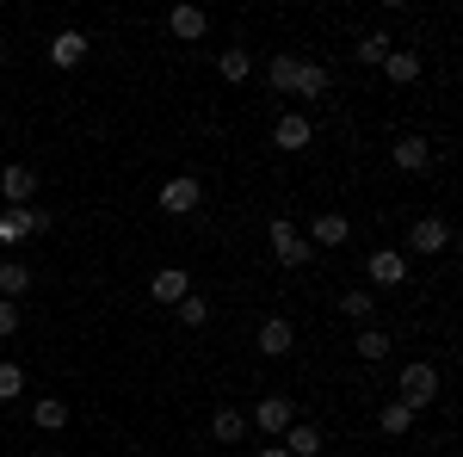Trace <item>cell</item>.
Wrapping results in <instances>:
<instances>
[{
    "label": "cell",
    "mask_w": 463,
    "mask_h": 457,
    "mask_svg": "<svg viewBox=\"0 0 463 457\" xmlns=\"http://www.w3.org/2000/svg\"><path fill=\"white\" fill-rule=\"evenodd\" d=\"M211 439L216 445H241V439H248V414H241V408H216L211 414Z\"/></svg>",
    "instance_id": "obj_18"
},
{
    "label": "cell",
    "mask_w": 463,
    "mask_h": 457,
    "mask_svg": "<svg viewBox=\"0 0 463 457\" xmlns=\"http://www.w3.org/2000/svg\"><path fill=\"white\" fill-rule=\"evenodd\" d=\"M260 457H290V452L285 445H260Z\"/></svg>",
    "instance_id": "obj_31"
},
{
    "label": "cell",
    "mask_w": 463,
    "mask_h": 457,
    "mask_svg": "<svg viewBox=\"0 0 463 457\" xmlns=\"http://www.w3.org/2000/svg\"><path fill=\"white\" fill-rule=\"evenodd\" d=\"M353 352H358V358H364V365H383V358H390V334H383V328L371 321V328H358Z\"/></svg>",
    "instance_id": "obj_20"
},
{
    "label": "cell",
    "mask_w": 463,
    "mask_h": 457,
    "mask_svg": "<svg viewBox=\"0 0 463 457\" xmlns=\"http://www.w3.org/2000/svg\"><path fill=\"white\" fill-rule=\"evenodd\" d=\"M364 279H371V290H402V284H408V253H402V247H371Z\"/></svg>",
    "instance_id": "obj_5"
},
{
    "label": "cell",
    "mask_w": 463,
    "mask_h": 457,
    "mask_svg": "<svg viewBox=\"0 0 463 457\" xmlns=\"http://www.w3.org/2000/svg\"><path fill=\"white\" fill-rule=\"evenodd\" d=\"M327 87H334V69H321V62H297L290 100H303V106H321V100H327Z\"/></svg>",
    "instance_id": "obj_9"
},
{
    "label": "cell",
    "mask_w": 463,
    "mask_h": 457,
    "mask_svg": "<svg viewBox=\"0 0 463 457\" xmlns=\"http://www.w3.org/2000/svg\"><path fill=\"white\" fill-rule=\"evenodd\" d=\"M297 62H303V56H290V50H279V56L266 62V81H272V93H290V81H297Z\"/></svg>",
    "instance_id": "obj_27"
},
{
    "label": "cell",
    "mask_w": 463,
    "mask_h": 457,
    "mask_svg": "<svg viewBox=\"0 0 463 457\" xmlns=\"http://www.w3.org/2000/svg\"><path fill=\"white\" fill-rule=\"evenodd\" d=\"M266 242H272V260H279L285 272H303V266L316 260V247L303 242V229H297L290 216H272V229H266Z\"/></svg>",
    "instance_id": "obj_2"
},
{
    "label": "cell",
    "mask_w": 463,
    "mask_h": 457,
    "mask_svg": "<svg viewBox=\"0 0 463 457\" xmlns=\"http://www.w3.org/2000/svg\"><path fill=\"white\" fill-rule=\"evenodd\" d=\"M87 50H93L87 32H56V37H50V62H56V69H80Z\"/></svg>",
    "instance_id": "obj_16"
},
{
    "label": "cell",
    "mask_w": 463,
    "mask_h": 457,
    "mask_svg": "<svg viewBox=\"0 0 463 457\" xmlns=\"http://www.w3.org/2000/svg\"><path fill=\"white\" fill-rule=\"evenodd\" d=\"M390 50H395V43H390L383 32H364V37L353 43V62H364V69H383V56H390Z\"/></svg>",
    "instance_id": "obj_23"
},
{
    "label": "cell",
    "mask_w": 463,
    "mask_h": 457,
    "mask_svg": "<svg viewBox=\"0 0 463 457\" xmlns=\"http://www.w3.org/2000/svg\"><path fill=\"white\" fill-rule=\"evenodd\" d=\"M309 142H316L309 111H279V118H272V148H290V155H297V148H309Z\"/></svg>",
    "instance_id": "obj_8"
},
{
    "label": "cell",
    "mask_w": 463,
    "mask_h": 457,
    "mask_svg": "<svg viewBox=\"0 0 463 457\" xmlns=\"http://www.w3.org/2000/svg\"><path fill=\"white\" fill-rule=\"evenodd\" d=\"M290 421H297V402H290V395H260V402H253V414H248V426L272 433V439H285Z\"/></svg>",
    "instance_id": "obj_6"
},
{
    "label": "cell",
    "mask_w": 463,
    "mask_h": 457,
    "mask_svg": "<svg viewBox=\"0 0 463 457\" xmlns=\"http://www.w3.org/2000/svg\"><path fill=\"white\" fill-rule=\"evenodd\" d=\"M43 229H50V211H37V205H6L0 211V247H19Z\"/></svg>",
    "instance_id": "obj_4"
},
{
    "label": "cell",
    "mask_w": 463,
    "mask_h": 457,
    "mask_svg": "<svg viewBox=\"0 0 463 457\" xmlns=\"http://www.w3.org/2000/svg\"><path fill=\"white\" fill-rule=\"evenodd\" d=\"M0 198H6V205H32V198H37V167L13 161V167L0 174Z\"/></svg>",
    "instance_id": "obj_12"
},
{
    "label": "cell",
    "mask_w": 463,
    "mask_h": 457,
    "mask_svg": "<svg viewBox=\"0 0 463 457\" xmlns=\"http://www.w3.org/2000/svg\"><path fill=\"white\" fill-rule=\"evenodd\" d=\"M25 290H32V266H25V260H6V279H0V297H6V303H25Z\"/></svg>",
    "instance_id": "obj_25"
},
{
    "label": "cell",
    "mask_w": 463,
    "mask_h": 457,
    "mask_svg": "<svg viewBox=\"0 0 463 457\" xmlns=\"http://www.w3.org/2000/svg\"><path fill=\"white\" fill-rule=\"evenodd\" d=\"M0 279H6V260H0Z\"/></svg>",
    "instance_id": "obj_33"
},
{
    "label": "cell",
    "mask_w": 463,
    "mask_h": 457,
    "mask_svg": "<svg viewBox=\"0 0 463 457\" xmlns=\"http://www.w3.org/2000/svg\"><path fill=\"white\" fill-rule=\"evenodd\" d=\"M19 395H25V371L13 358H0V402H19Z\"/></svg>",
    "instance_id": "obj_28"
},
{
    "label": "cell",
    "mask_w": 463,
    "mask_h": 457,
    "mask_svg": "<svg viewBox=\"0 0 463 457\" xmlns=\"http://www.w3.org/2000/svg\"><path fill=\"white\" fill-rule=\"evenodd\" d=\"M408 247H414V253H445V247H451V223H445V216H414V223H408Z\"/></svg>",
    "instance_id": "obj_7"
},
{
    "label": "cell",
    "mask_w": 463,
    "mask_h": 457,
    "mask_svg": "<svg viewBox=\"0 0 463 457\" xmlns=\"http://www.w3.org/2000/svg\"><path fill=\"white\" fill-rule=\"evenodd\" d=\"M174 309H179V321H185V328H204V321H211V303H204V297H179Z\"/></svg>",
    "instance_id": "obj_29"
},
{
    "label": "cell",
    "mask_w": 463,
    "mask_h": 457,
    "mask_svg": "<svg viewBox=\"0 0 463 457\" xmlns=\"http://www.w3.org/2000/svg\"><path fill=\"white\" fill-rule=\"evenodd\" d=\"M383 74H390L395 87H408V81L427 74V56H414V50H390V56H383Z\"/></svg>",
    "instance_id": "obj_19"
},
{
    "label": "cell",
    "mask_w": 463,
    "mask_h": 457,
    "mask_svg": "<svg viewBox=\"0 0 463 457\" xmlns=\"http://www.w3.org/2000/svg\"><path fill=\"white\" fill-rule=\"evenodd\" d=\"M19 321H25V303H6V297H0V340H13Z\"/></svg>",
    "instance_id": "obj_30"
},
{
    "label": "cell",
    "mask_w": 463,
    "mask_h": 457,
    "mask_svg": "<svg viewBox=\"0 0 463 457\" xmlns=\"http://www.w3.org/2000/svg\"><path fill=\"white\" fill-rule=\"evenodd\" d=\"M346 235H353V223H346L340 211H316V223H309V235H303V242L321 253V247H340Z\"/></svg>",
    "instance_id": "obj_11"
},
{
    "label": "cell",
    "mask_w": 463,
    "mask_h": 457,
    "mask_svg": "<svg viewBox=\"0 0 463 457\" xmlns=\"http://www.w3.org/2000/svg\"><path fill=\"white\" fill-rule=\"evenodd\" d=\"M43 457H69V452H43Z\"/></svg>",
    "instance_id": "obj_32"
},
{
    "label": "cell",
    "mask_w": 463,
    "mask_h": 457,
    "mask_svg": "<svg viewBox=\"0 0 463 457\" xmlns=\"http://www.w3.org/2000/svg\"><path fill=\"white\" fill-rule=\"evenodd\" d=\"M148 297H155V303H167V309H174L179 297H192V279H185V266H161V272L148 279Z\"/></svg>",
    "instance_id": "obj_13"
},
{
    "label": "cell",
    "mask_w": 463,
    "mask_h": 457,
    "mask_svg": "<svg viewBox=\"0 0 463 457\" xmlns=\"http://www.w3.org/2000/svg\"><path fill=\"white\" fill-rule=\"evenodd\" d=\"M279 445H285L290 457H321V452H327V445H321V426H316V421H290Z\"/></svg>",
    "instance_id": "obj_17"
},
{
    "label": "cell",
    "mask_w": 463,
    "mask_h": 457,
    "mask_svg": "<svg viewBox=\"0 0 463 457\" xmlns=\"http://www.w3.org/2000/svg\"><path fill=\"white\" fill-rule=\"evenodd\" d=\"M253 347L266 352V358H285V352L297 347V328H290L285 316H266V321H260V334H253Z\"/></svg>",
    "instance_id": "obj_10"
},
{
    "label": "cell",
    "mask_w": 463,
    "mask_h": 457,
    "mask_svg": "<svg viewBox=\"0 0 463 457\" xmlns=\"http://www.w3.org/2000/svg\"><path fill=\"white\" fill-rule=\"evenodd\" d=\"M340 309H346L353 321H364V328H371V321H377V290H364V284L340 290Z\"/></svg>",
    "instance_id": "obj_22"
},
{
    "label": "cell",
    "mask_w": 463,
    "mask_h": 457,
    "mask_svg": "<svg viewBox=\"0 0 463 457\" xmlns=\"http://www.w3.org/2000/svg\"><path fill=\"white\" fill-rule=\"evenodd\" d=\"M32 421L43 426V433H62V426H69V402H62V395H37V402H32Z\"/></svg>",
    "instance_id": "obj_21"
},
{
    "label": "cell",
    "mask_w": 463,
    "mask_h": 457,
    "mask_svg": "<svg viewBox=\"0 0 463 457\" xmlns=\"http://www.w3.org/2000/svg\"><path fill=\"white\" fill-rule=\"evenodd\" d=\"M377 433H390V439H402V433H414V414H408V408H402V402H383V408H377Z\"/></svg>",
    "instance_id": "obj_26"
},
{
    "label": "cell",
    "mask_w": 463,
    "mask_h": 457,
    "mask_svg": "<svg viewBox=\"0 0 463 457\" xmlns=\"http://www.w3.org/2000/svg\"><path fill=\"white\" fill-rule=\"evenodd\" d=\"M155 205H161L167 216H192L198 205H204V179H198V174H174V179H161Z\"/></svg>",
    "instance_id": "obj_3"
},
{
    "label": "cell",
    "mask_w": 463,
    "mask_h": 457,
    "mask_svg": "<svg viewBox=\"0 0 463 457\" xmlns=\"http://www.w3.org/2000/svg\"><path fill=\"white\" fill-rule=\"evenodd\" d=\"M395 402L408 408V414H420L439 402V371H432L427 358H414V365H402V377H395Z\"/></svg>",
    "instance_id": "obj_1"
},
{
    "label": "cell",
    "mask_w": 463,
    "mask_h": 457,
    "mask_svg": "<svg viewBox=\"0 0 463 457\" xmlns=\"http://www.w3.org/2000/svg\"><path fill=\"white\" fill-rule=\"evenodd\" d=\"M0 69H6V50H0Z\"/></svg>",
    "instance_id": "obj_34"
},
{
    "label": "cell",
    "mask_w": 463,
    "mask_h": 457,
    "mask_svg": "<svg viewBox=\"0 0 463 457\" xmlns=\"http://www.w3.org/2000/svg\"><path fill=\"white\" fill-rule=\"evenodd\" d=\"M167 32H174L179 43H198V37L211 32V13H204V6H174V13H167Z\"/></svg>",
    "instance_id": "obj_14"
},
{
    "label": "cell",
    "mask_w": 463,
    "mask_h": 457,
    "mask_svg": "<svg viewBox=\"0 0 463 457\" xmlns=\"http://www.w3.org/2000/svg\"><path fill=\"white\" fill-rule=\"evenodd\" d=\"M216 74H222L229 87H241L253 74V50H222V56H216Z\"/></svg>",
    "instance_id": "obj_24"
},
{
    "label": "cell",
    "mask_w": 463,
    "mask_h": 457,
    "mask_svg": "<svg viewBox=\"0 0 463 457\" xmlns=\"http://www.w3.org/2000/svg\"><path fill=\"white\" fill-rule=\"evenodd\" d=\"M390 161L402 167V174H427V167H432V148H427V137H395Z\"/></svg>",
    "instance_id": "obj_15"
}]
</instances>
